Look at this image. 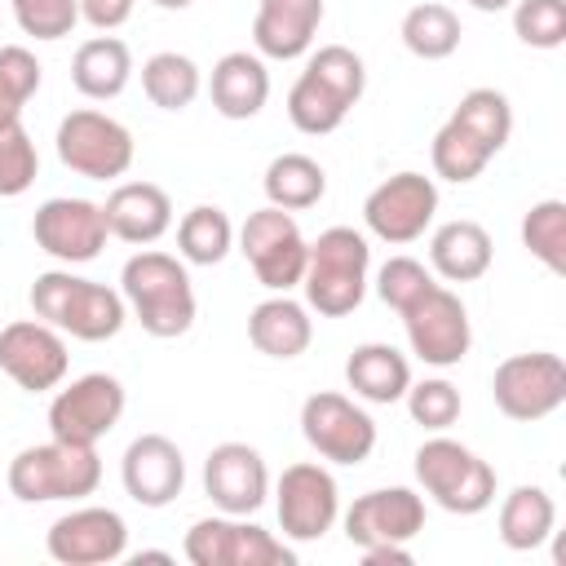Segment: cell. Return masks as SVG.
<instances>
[{
  "label": "cell",
  "mask_w": 566,
  "mask_h": 566,
  "mask_svg": "<svg viewBox=\"0 0 566 566\" xmlns=\"http://www.w3.org/2000/svg\"><path fill=\"white\" fill-rule=\"evenodd\" d=\"M119 296L128 314L142 323L155 340H177L195 327V287L181 256H168L159 248H142L119 270Z\"/></svg>",
  "instance_id": "obj_1"
},
{
  "label": "cell",
  "mask_w": 566,
  "mask_h": 566,
  "mask_svg": "<svg viewBox=\"0 0 566 566\" xmlns=\"http://www.w3.org/2000/svg\"><path fill=\"white\" fill-rule=\"evenodd\" d=\"M31 310L35 318H44L49 327H57L62 336L75 340H111L119 336V327L128 323V305L115 287L80 279L71 270H44L31 283Z\"/></svg>",
  "instance_id": "obj_2"
},
{
  "label": "cell",
  "mask_w": 566,
  "mask_h": 566,
  "mask_svg": "<svg viewBox=\"0 0 566 566\" xmlns=\"http://www.w3.org/2000/svg\"><path fill=\"white\" fill-rule=\"evenodd\" d=\"M367 270H371V248L367 234H358L354 226H327L305 256V305L323 318H345L363 305L367 296Z\"/></svg>",
  "instance_id": "obj_3"
},
{
  "label": "cell",
  "mask_w": 566,
  "mask_h": 566,
  "mask_svg": "<svg viewBox=\"0 0 566 566\" xmlns=\"http://www.w3.org/2000/svg\"><path fill=\"white\" fill-rule=\"evenodd\" d=\"M9 495L22 504H49V500H84L102 482V460L97 447H75V442H35L22 447L9 460Z\"/></svg>",
  "instance_id": "obj_4"
},
{
  "label": "cell",
  "mask_w": 566,
  "mask_h": 566,
  "mask_svg": "<svg viewBox=\"0 0 566 566\" xmlns=\"http://www.w3.org/2000/svg\"><path fill=\"white\" fill-rule=\"evenodd\" d=\"M416 482L420 491L460 517H473L495 504V469L464 442L433 433L416 447Z\"/></svg>",
  "instance_id": "obj_5"
},
{
  "label": "cell",
  "mask_w": 566,
  "mask_h": 566,
  "mask_svg": "<svg viewBox=\"0 0 566 566\" xmlns=\"http://www.w3.org/2000/svg\"><path fill=\"white\" fill-rule=\"evenodd\" d=\"M57 159L62 168H71L75 177H88V181H119L128 168H133V133L106 115V111H93V106H80L71 115H62L57 124Z\"/></svg>",
  "instance_id": "obj_6"
},
{
  "label": "cell",
  "mask_w": 566,
  "mask_h": 566,
  "mask_svg": "<svg viewBox=\"0 0 566 566\" xmlns=\"http://www.w3.org/2000/svg\"><path fill=\"white\" fill-rule=\"evenodd\" d=\"M239 239V252L248 256L252 274L261 287L270 292H292L301 287V274H305V256H310V239L301 234L296 217L265 203L256 212H248V221L234 230Z\"/></svg>",
  "instance_id": "obj_7"
},
{
  "label": "cell",
  "mask_w": 566,
  "mask_h": 566,
  "mask_svg": "<svg viewBox=\"0 0 566 566\" xmlns=\"http://www.w3.org/2000/svg\"><path fill=\"white\" fill-rule=\"evenodd\" d=\"M124 407H128V394H124L119 376H111V371L75 376L49 402V438L75 442V447H97L119 424Z\"/></svg>",
  "instance_id": "obj_8"
},
{
  "label": "cell",
  "mask_w": 566,
  "mask_h": 566,
  "mask_svg": "<svg viewBox=\"0 0 566 566\" xmlns=\"http://www.w3.org/2000/svg\"><path fill=\"white\" fill-rule=\"evenodd\" d=\"M301 438L327 464H363L376 451V420L340 389H318L301 402Z\"/></svg>",
  "instance_id": "obj_9"
},
{
  "label": "cell",
  "mask_w": 566,
  "mask_h": 566,
  "mask_svg": "<svg viewBox=\"0 0 566 566\" xmlns=\"http://www.w3.org/2000/svg\"><path fill=\"white\" fill-rule=\"evenodd\" d=\"M491 398L517 424H535V420L553 416L566 402V363H562V354H553V349L509 354L491 376Z\"/></svg>",
  "instance_id": "obj_10"
},
{
  "label": "cell",
  "mask_w": 566,
  "mask_h": 566,
  "mask_svg": "<svg viewBox=\"0 0 566 566\" xmlns=\"http://www.w3.org/2000/svg\"><path fill=\"white\" fill-rule=\"evenodd\" d=\"M274 513H279L283 539H296V544L323 539L340 517V486L332 469H323L318 460L287 464L283 478L274 482Z\"/></svg>",
  "instance_id": "obj_11"
},
{
  "label": "cell",
  "mask_w": 566,
  "mask_h": 566,
  "mask_svg": "<svg viewBox=\"0 0 566 566\" xmlns=\"http://www.w3.org/2000/svg\"><path fill=\"white\" fill-rule=\"evenodd\" d=\"M402 327H407V345L424 367H455L464 363L469 345H473V327H469V310L460 301V292L433 283L420 301H411L402 310Z\"/></svg>",
  "instance_id": "obj_12"
},
{
  "label": "cell",
  "mask_w": 566,
  "mask_h": 566,
  "mask_svg": "<svg viewBox=\"0 0 566 566\" xmlns=\"http://www.w3.org/2000/svg\"><path fill=\"white\" fill-rule=\"evenodd\" d=\"M433 212H438V186H433V177L411 172V168L385 177L363 199V226L380 243H394V248L416 243L433 226Z\"/></svg>",
  "instance_id": "obj_13"
},
{
  "label": "cell",
  "mask_w": 566,
  "mask_h": 566,
  "mask_svg": "<svg viewBox=\"0 0 566 566\" xmlns=\"http://www.w3.org/2000/svg\"><path fill=\"white\" fill-rule=\"evenodd\" d=\"M31 239L40 252H49L53 261L62 265H88L102 256L111 230H106V217H102V203L93 199H71V195H57V199H44L31 217Z\"/></svg>",
  "instance_id": "obj_14"
},
{
  "label": "cell",
  "mask_w": 566,
  "mask_h": 566,
  "mask_svg": "<svg viewBox=\"0 0 566 566\" xmlns=\"http://www.w3.org/2000/svg\"><path fill=\"white\" fill-rule=\"evenodd\" d=\"M71 354L57 327L44 318H13L0 327V371L27 389V394H49L66 380Z\"/></svg>",
  "instance_id": "obj_15"
},
{
  "label": "cell",
  "mask_w": 566,
  "mask_h": 566,
  "mask_svg": "<svg viewBox=\"0 0 566 566\" xmlns=\"http://www.w3.org/2000/svg\"><path fill=\"white\" fill-rule=\"evenodd\" d=\"M44 548L62 566H106L128 553V526L115 509L80 504L49 526Z\"/></svg>",
  "instance_id": "obj_16"
},
{
  "label": "cell",
  "mask_w": 566,
  "mask_h": 566,
  "mask_svg": "<svg viewBox=\"0 0 566 566\" xmlns=\"http://www.w3.org/2000/svg\"><path fill=\"white\" fill-rule=\"evenodd\" d=\"M203 495L217 504V513L252 517L270 495L265 455L248 442H217L203 460Z\"/></svg>",
  "instance_id": "obj_17"
},
{
  "label": "cell",
  "mask_w": 566,
  "mask_h": 566,
  "mask_svg": "<svg viewBox=\"0 0 566 566\" xmlns=\"http://www.w3.org/2000/svg\"><path fill=\"white\" fill-rule=\"evenodd\" d=\"M340 522H345V539L354 548L411 544L424 531V495H416L411 486H376V491L358 495Z\"/></svg>",
  "instance_id": "obj_18"
},
{
  "label": "cell",
  "mask_w": 566,
  "mask_h": 566,
  "mask_svg": "<svg viewBox=\"0 0 566 566\" xmlns=\"http://www.w3.org/2000/svg\"><path fill=\"white\" fill-rule=\"evenodd\" d=\"M119 482H124V491H128L133 504H142V509H168L181 495V486H186V455L164 433H137L124 447Z\"/></svg>",
  "instance_id": "obj_19"
},
{
  "label": "cell",
  "mask_w": 566,
  "mask_h": 566,
  "mask_svg": "<svg viewBox=\"0 0 566 566\" xmlns=\"http://www.w3.org/2000/svg\"><path fill=\"white\" fill-rule=\"evenodd\" d=\"M111 239H124L133 248L159 243L172 230V199L155 181H119L102 203Z\"/></svg>",
  "instance_id": "obj_20"
},
{
  "label": "cell",
  "mask_w": 566,
  "mask_h": 566,
  "mask_svg": "<svg viewBox=\"0 0 566 566\" xmlns=\"http://www.w3.org/2000/svg\"><path fill=\"white\" fill-rule=\"evenodd\" d=\"M323 27V0H261L252 18V44L270 62H292L314 49Z\"/></svg>",
  "instance_id": "obj_21"
},
{
  "label": "cell",
  "mask_w": 566,
  "mask_h": 566,
  "mask_svg": "<svg viewBox=\"0 0 566 566\" xmlns=\"http://www.w3.org/2000/svg\"><path fill=\"white\" fill-rule=\"evenodd\" d=\"M208 97H212V111L221 119H256L265 111V102H270L265 57L248 53V49L221 53L212 62V75H208Z\"/></svg>",
  "instance_id": "obj_22"
},
{
  "label": "cell",
  "mask_w": 566,
  "mask_h": 566,
  "mask_svg": "<svg viewBox=\"0 0 566 566\" xmlns=\"http://www.w3.org/2000/svg\"><path fill=\"white\" fill-rule=\"evenodd\" d=\"M248 340L256 345V354L265 358H301L314 340V318H310V305L292 301L287 292H274L265 296L261 305H252L248 314Z\"/></svg>",
  "instance_id": "obj_23"
},
{
  "label": "cell",
  "mask_w": 566,
  "mask_h": 566,
  "mask_svg": "<svg viewBox=\"0 0 566 566\" xmlns=\"http://www.w3.org/2000/svg\"><path fill=\"white\" fill-rule=\"evenodd\" d=\"M345 385L354 389V398L389 407V402H402V394L411 385V363L389 340H363L345 358Z\"/></svg>",
  "instance_id": "obj_24"
},
{
  "label": "cell",
  "mask_w": 566,
  "mask_h": 566,
  "mask_svg": "<svg viewBox=\"0 0 566 566\" xmlns=\"http://www.w3.org/2000/svg\"><path fill=\"white\" fill-rule=\"evenodd\" d=\"M491 261H495L491 234H486V226H478L469 217L442 221L429 234V270L447 283H473L491 270Z\"/></svg>",
  "instance_id": "obj_25"
},
{
  "label": "cell",
  "mask_w": 566,
  "mask_h": 566,
  "mask_svg": "<svg viewBox=\"0 0 566 566\" xmlns=\"http://www.w3.org/2000/svg\"><path fill=\"white\" fill-rule=\"evenodd\" d=\"M133 80V53L119 35H93L75 49L71 57V84L88 97V102H111L128 88Z\"/></svg>",
  "instance_id": "obj_26"
},
{
  "label": "cell",
  "mask_w": 566,
  "mask_h": 566,
  "mask_svg": "<svg viewBox=\"0 0 566 566\" xmlns=\"http://www.w3.org/2000/svg\"><path fill=\"white\" fill-rule=\"evenodd\" d=\"M557 526V504L544 486L535 482H522L513 486L504 500H500V513H495V531H500V544L513 548V553H531L539 548Z\"/></svg>",
  "instance_id": "obj_27"
},
{
  "label": "cell",
  "mask_w": 566,
  "mask_h": 566,
  "mask_svg": "<svg viewBox=\"0 0 566 566\" xmlns=\"http://www.w3.org/2000/svg\"><path fill=\"white\" fill-rule=\"evenodd\" d=\"M261 190H265V203H274L283 212H305L327 195V172L318 159H310L301 150H283L265 164Z\"/></svg>",
  "instance_id": "obj_28"
},
{
  "label": "cell",
  "mask_w": 566,
  "mask_h": 566,
  "mask_svg": "<svg viewBox=\"0 0 566 566\" xmlns=\"http://www.w3.org/2000/svg\"><path fill=\"white\" fill-rule=\"evenodd\" d=\"M407 53H416L420 62H442L460 49V13L451 4H438V0H424V4H411L402 13V27H398Z\"/></svg>",
  "instance_id": "obj_29"
},
{
  "label": "cell",
  "mask_w": 566,
  "mask_h": 566,
  "mask_svg": "<svg viewBox=\"0 0 566 566\" xmlns=\"http://www.w3.org/2000/svg\"><path fill=\"white\" fill-rule=\"evenodd\" d=\"M234 248V221L217 203H195L177 221V256L186 265H221Z\"/></svg>",
  "instance_id": "obj_30"
},
{
  "label": "cell",
  "mask_w": 566,
  "mask_h": 566,
  "mask_svg": "<svg viewBox=\"0 0 566 566\" xmlns=\"http://www.w3.org/2000/svg\"><path fill=\"white\" fill-rule=\"evenodd\" d=\"M203 88V75L195 66V57L177 53V49H164V53H150L142 62V93L159 106V111H186Z\"/></svg>",
  "instance_id": "obj_31"
},
{
  "label": "cell",
  "mask_w": 566,
  "mask_h": 566,
  "mask_svg": "<svg viewBox=\"0 0 566 566\" xmlns=\"http://www.w3.org/2000/svg\"><path fill=\"white\" fill-rule=\"evenodd\" d=\"M349 111H354V106H349L340 93H332V88H327L318 75H310V71H301L296 84L287 88V119H292V128L305 133V137H327V133H336Z\"/></svg>",
  "instance_id": "obj_32"
},
{
  "label": "cell",
  "mask_w": 566,
  "mask_h": 566,
  "mask_svg": "<svg viewBox=\"0 0 566 566\" xmlns=\"http://www.w3.org/2000/svg\"><path fill=\"white\" fill-rule=\"evenodd\" d=\"M429 159H433V172L442 181H455V186H469L473 177H482V168L495 159L464 124H455L447 115V124L433 133V146H429Z\"/></svg>",
  "instance_id": "obj_33"
},
{
  "label": "cell",
  "mask_w": 566,
  "mask_h": 566,
  "mask_svg": "<svg viewBox=\"0 0 566 566\" xmlns=\"http://www.w3.org/2000/svg\"><path fill=\"white\" fill-rule=\"evenodd\" d=\"M451 119L464 124L491 155H500L509 146V137H513V106H509V97L500 88H469L455 102Z\"/></svg>",
  "instance_id": "obj_34"
},
{
  "label": "cell",
  "mask_w": 566,
  "mask_h": 566,
  "mask_svg": "<svg viewBox=\"0 0 566 566\" xmlns=\"http://www.w3.org/2000/svg\"><path fill=\"white\" fill-rule=\"evenodd\" d=\"M522 248L553 274H566V203L539 199L522 217Z\"/></svg>",
  "instance_id": "obj_35"
},
{
  "label": "cell",
  "mask_w": 566,
  "mask_h": 566,
  "mask_svg": "<svg viewBox=\"0 0 566 566\" xmlns=\"http://www.w3.org/2000/svg\"><path fill=\"white\" fill-rule=\"evenodd\" d=\"M40 177V150L22 115H0V199H18Z\"/></svg>",
  "instance_id": "obj_36"
},
{
  "label": "cell",
  "mask_w": 566,
  "mask_h": 566,
  "mask_svg": "<svg viewBox=\"0 0 566 566\" xmlns=\"http://www.w3.org/2000/svg\"><path fill=\"white\" fill-rule=\"evenodd\" d=\"M411 420L429 433H447L455 420H460V389L447 380V376H424V380H411L407 394H402Z\"/></svg>",
  "instance_id": "obj_37"
},
{
  "label": "cell",
  "mask_w": 566,
  "mask_h": 566,
  "mask_svg": "<svg viewBox=\"0 0 566 566\" xmlns=\"http://www.w3.org/2000/svg\"><path fill=\"white\" fill-rule=\"evenodd\" d=\"M44 66L27 44H0V115H22V106L40 93Z\"/></svg>",
  "instance_id": "obj_38"
},
{
  "label": "cell",
  "mask_w": 566,
  "mask_h": 566,
  "mask_svg": "<svg viewBox=\"0 0 566 566\" xmlns=\"http://www.w3.org/2000/svg\"><path fill=\"white\" fill-rule=\"evenodd\" d=\"M305 71L318 75V80H323L332 93H340L349 106H358L363 93H367V66H363V57H358L349 44H323V49H314L310 62H305Z\"/></svg>",
  "instance_id": "obj_39"
},
{
  "label": "cell",
  "mask_w": 566,
  "mask_h": 566,
  "mask_svg": "<svg viewBox=\"0 0 566 566\" xmlns=\"http://www.w3.org/2000/svg\"><path fill=\"white\" fill-rule=\"evenodd\" d=\"M513 35L526 49H562L566 44V0H513Z\"/></svg>",
  "instance_id": "obj_40"
},
{
  "label": "cell",
  "mask_w": 566,
  "mask_h": 566,
  "mask_svg": "<svg viewBox=\"0 0 566 566\" xmlns=\"http://www.w3.org/2000/svg\"><path fill=\"white\" fill-rule=\"evenodd\" d=\"M433 287V270L424 265V261H416V256H389L380 270H376V296L394 310V314H402L411 301H420L424 292Z\"/></svg>",
  "instance_id": "obj_41"
},
{
  "label": "cell",
  "mask_w": 566,
  "mask_h": 566,
  "mask_svg": "<svg viewBox=\"0 0 566 566\" xmlns=\"http://www.w3.org/2000/svg\"><path fill=\"white\" fill-rule=\"evenodd\" d=\"M22 35L31 40H66L80 22V0H9Z\"/></svg>",
  "instance_id": "obj_42"
},
{
  "label": "cell",
  "mask_w": 566,
  "mask_h": 566,
  "mask_svg": "<svg viewBox=\"0 0 566 566\" xmlns=\"http://www.w3.org/2000/svg\"><path fill=\"white\" fill-rule=\"evenodd\" d=\"M234 522L230 513H212V517H199L186 539H181V553L186 562L195 566H230V553H234Z\"/></svg>",
  "instance_id": "obj_43"
},
{
  "label": "cell",
  "mask_w": 566,
  "mask_h": 566,
  "mask_svg": "<svg viewBox=\"0 0 566 566\" xmlns=\"http://www.w3.org/2000/svg\"><path fill=\"white\" fill-rule=\"evenodd\" d=\"M230 566H296V548L283 544L279 535H270L256 522H234V553Z\"/></svg>",
  "instance_id": "obj_44"
},
{
  "label": "cell",
  "mask_w": 566,
  "mask_h": 566,
  "mask_svg": "<svg viewBox=\"0 0 566 566\" xmlns=\"http://www.w3.org/2000/svg\"><path fill=\"white\" fill-rule=\"evenodd\" d=\"M133 4L137 0H80V22H88L93 31L111 35L133 18Z\"/></svg>",
  "instance_id": "obj_45"
},
{
  "label": "cell",
  "mask_w": 566,
  "mask_h": 566,
  "mask_svg": "<svg viewBox=\"0 0 566 566\" xmlns=\"http://www.w3.org/2000/svg\"><path fill=\"white\" fill-rule=\"evenodd\" d=\"M367 566H407L411 562V548L407 544H371V548H358Z\"/></svg>",
  "instance_id": "obj_46"
},
{
  "label": "cell",
  "mask_w": 566,
  "mask_h": 566,
  "mask_svg": "<svg viewBox=\"0 0 566 566\" xmlns=\"http://www.w3.org/2000/svg\"><path fill=\"white\" fill-rule=\"evenodd\" d=\"M478 13H504V9H513V0H469Z\"/></svg>",
  "instance_id": "obj_47"
},
{
  "label": "cell",
  "mask_w": 566,
  "mask_h": 566,
  "mask_svg": "<svg viewBox=\"0 0 566 566\" xmlns=\"http://www.w3.org/2000/svg\"><path fill=\"white\" fill-rule=\"evenodd\" d=\"M133 562L142 566V562H172V553H159V548H142V553H133Z\"/></svg>",
  "instance_id": "obj_48"
},
{
  "label": "cell",
  "mask_w": 566,
  "mask_h": 566,
  "mask_svg": "<svg viewBox=\"0 0 566 566\" xmlns=\"http://www.w3.org/2000/svg\"><path fill=\"white\" fill-rule=\"evenodd\" d=\"M150 4H159V9H168V13H181V9H190L195 0H150Z\"/></svg>",
  "instance_id": "obj_49"
}]
</instances>
